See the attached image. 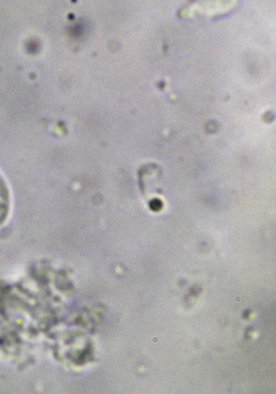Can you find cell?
<instances>
[{"label":"cell","instance_id":"6da1fadb","mask_svg":"<svg viewBox=\"0 0 276 394\" xmlns=\"http://www.w3.org/2000/svg\"><path fill=\"white\" fill-rule=\"evenodd\" d=\"M10 208V196L8 185L0 173V226L7 220Z\"/></svg>","mask_w":276,"mask_h":394}]
</instances>
